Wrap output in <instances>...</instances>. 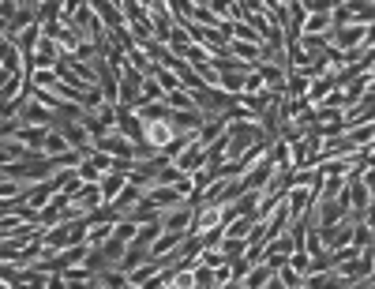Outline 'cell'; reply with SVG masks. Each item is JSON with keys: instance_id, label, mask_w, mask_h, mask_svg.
Returning <instances> with one entry per match:
<instances>
[{"instance_id": "obj_10", "label": "cell", "mask_w": 375, "mask_h": 289, "mask_svg": "<svg viewBox=\"0 0 375 289\" xmlns=\"http://www.w3.org/2000/svg\"><path fill=\"white\" fill-rule=\"evenodd\" d=\"M188 233H192V229H188ZM188 233L184 229H162V233H158V241H154V259H165L169 252H177Z\"/></svg>"}, {"instance_id": "obj_14", "label": "cell", "mask_w": 375, "mask_h": 289, "mask_svg": "<svg viewBox=\"0 0 375 289\" xmlns=\"http://www.w3.org/2000/svg\"><path fill=\"white\" fill-rule=\"evenodd\" d=\"M334 31V11H312L304 23V34H330Z\"/></svg>"}, {"instance_id": "obj_29", "label": "cell", "mask_w": 375, "mask_h": 289, "mask_svg": "<svg viewBox=\"0 0 375 289\" xmlns=\"http://www.w3.org/2000/svg\"><path fill=\"white\" fill-rule=\"evenodd\" d=\"M304 8H308V16H312V11H334L338 0H304Z\"/></svg>"}, {"instance_id": "obj_1", "label": "cell", "mask_w": 375, "mask_h": 289, "mask_svg": "<svg viewBox=\"0 0 375 289\" xmlns=\"http://www.w3.org/2000/svg\"><path fill=\"white\" fill-rule=\"evenodd\" d=\"M371 31H375L371 23H334V31H330L327 38H330L338 49L353 53V49H360V45L371 42Z\"/></svg>"}, {"instance_id": "obj_22", "label": "cell", "mask_w": 375, "mask_h": 289, "mask_svg": "<svg viewBox=\"0 0 375 289\" xmlns=\"http://www.w3.org/2000/svg\"><path fill=\"white\" fill-rule=\"evenodd\" d=\"M165 102L173 105V109H199V105H195V98H192V90H188V87L169 90V94H165Z\"/></svg>"}, {"instance_id": "obj_24", "label": "cell", "mask_w": 375, "mask_h": 289, "mask_svg": "<svg viewBox=\"0 0 375 289\" xmlns=\"http://www.w3.org/2000/svg\"><path fill=\"white\" fill-rule=\"evenodd\" d=\"M169 4V11L177 16V23H192V16H195V4L192 0H165Z\"/></svg>"}, {"instance_id": "obj_28", "label": "cell", "mask_w": 375, "mask_h": 289, "mask_svg": "<svg viewBox=\"0 0 375 289\" xmlns=\"http://www.w3.org/2000/svg\"><path fill=\"white\" fill-rule=\"evenodd\" d=\"M289 267H293V271H300V274H308V271H312V256H308L304 248H297V252L289 256Z\"/></svg>"}, {"instance_id": "obj_23", "label": "cell", "mask_w": 375, "mask_h": 289, "mask_svg": "<svg viewBox=\"0 0 375 289\" xmlns=\"http://www.w3.org/2000/svg\"><path fill=\"white\" fill-rule=\"evenodd\" d=\"M229 31H233V38H240V42H263L259 31H256V26H251L248 19H233Z\"/></svg>"}, {"instance_id": "obj_6", "label": "cell", "mask_w": 375, "mask_h": 289, "mask_svg": "<svg viewBox=\"0 0 375 289\" xmlns=\"http://www.w3.org/2000/svg\"><path fill=\"white\" fill-rule=\"evenodd\" d=\"M203 121H207V113H203V109H173V116H169V124L177 128L180 136H195Z\"/></svg>"}, {"instance_id": "obj_18", "label": "cell", "mask_w": 375, "mask_h": 289, "mask_svg": "<svg viewBox=\"0 0 375 289\" xmlns=\"http://www.w3.org/2000/svg\"><path fill=\"white\" fill-rule=\"evenodd\" d=\"M251 226H256V218H251V214H240V218L229 222V226H222V233H225V236H240V241H248Z\"/></svg>"}, {"instance_id": "obj_26", "label": "cell", "mask_w": 375, "mask_h": 289, "mask_svg": "<svg viewBox=\"0 0 375 289\" xmlns=\"http://www.w3.org/2000/svg\"><path fill=\"white\" fill-rule=\"evenodd\" d=\"M210 11H214V16H222V19H237V0H210V4H207Z\"/></svg>"}, {"instance_id": "obj_17", "label": "cell", "mask_w": 375, "mask_h": 289, "mask_svg": "<svg viewBox=\"0 0 375 289\" xmlns=\"http://www.w3.org/2000/svg\"><path fill=\"white\" fill-rule=\"evenodd\" d=\"M173 53H184L188 45H192V31H188V23H177V26H173V31H169V42H165Z\"/></svg>"}, {"instance_id": "obj_2", "label": "cell", "mask_w": 375, "mask_h": 289, "mask_svg": "<svg viewBox=\"0 0 375 289\" xmlns=\"http://www.w3.org/2000/svg\"><path fill=\"white\" fill-rule=\"evenodd\" d=\"M345 131V109H330V105H315V121H312V136L330 139Z\"/></svg>"}, {"instance_id": "obj_27", "label": "cell", "mask_w": 375, "mask_h": 289, "mask_svg": "<svg viewBox=\"0 0 375 289\" xmlns=\"http://www.w3.org/2000/svg\"><path fill=\"white\" fill-rule=\"evenodd\" d=\"M154 75H158V83L165 87V94H169V90H177V87H184V83H180V75H177V72H169V68H162V64H158V72H154Z\"/></svg>"}, {"instance_id": "obj_4", "label": "cell", "mask_w": 375, "mask_h": 289, "mask_svg": "<svg viewBox=\"0 0 375 289\" xmlns=\"http://www.w3.org/2000/svg\"><path fill=\"white\" fill-rule=\"evenodd\" d=\"M19 116H23L26 124H34V128H53V124H57V109H53V105H45L38 94L23 105V109H19Z\"/></svg>"}, {"instance_id": "obj_20", "label": "cell", "mask_w": 375, "mask_h": 289, "mask_svg": "<svg viewBox=\"0 0 375 289\" xmlns=\"http://www.w3.org/2000/svg\"><path fill=\"white\" fill-rule=\"evenodd\" d=\"M165 98V87L158 83V75H146L143 79V90H139V105L143 102H162Z\"/></svg>"}, {"instance_id": "obj_11", "label": "cell", "mask_w": 375, "mask_h": 289, "mask_svg": "<svg viewBox=\"0 0 375 289\" xmlns=\"http://www.w3.org/2000/svg\"><path fill=\"white\" fill-rule=\"evenodd\" d=\"M162 267H165V259H146V263H139V267L128 271V278H131V285H151Z\"/></svg>"}, {"instance_id": "obj_21", "label": "cell", "mask_w": 375, "mask_h": 289, "mask_svg": "<svg viewBox=\"0 0 375 289\" xmlns=\"http://www.w3.org/2000/svg\"><path fill=\"white\" fill-rule=\"evenodd\" d=\"M218 285V267H207V263L195 259V289H214Z\"/></svg>"}, {"instance_id": "obj_13", "label": "cell", "mask_w": 375, "mask_h": 289, "mask_svg": "<svg viewBox=\"0 0 375 289\" xmlns=\"http://www.w3.org/2000/svg\"><path fill=\"white\" fill-rule=\"evenodd\" d=\"M229 53H233V57H240L244 64H259L263 42H240V38H229Z\"/></svg>"}, {"instance_id": "obj_15", "label": "cell", "mask_w": 375, "mask_h": 289, "mask_svg": "<svg viewBox=\"0 0 375 289\" xmlns=\"http://www.w3.org/2000/svg\"><path fill=\"white\" fill-rule=\"evenodd\" d=\"M334 87H338V79H334V75H315V79H312V90H308V102L319 105V102H323Z\"/></svg>"}, {"instance_id": "obj_12", "label": "cell", "mask_w": 375, "mask_h": 289, "mask_svg": "<svg viewBox=\"0 0 375 289\" xmlns=\"http://www.w3.org/2000/svg\"><path fill=\"white\" fill-rule=\"evenodd\" d=\"M136 113H139V121H169L173 105L165 98L162 102H143V105H136Z\"/></svg>"}, {"instance_id": "obj_19", "label": "cell", "mask_w": 375, "mask_h": 289, "mask_svg": "<svg viewBox=\"0 0 375 289\" xmlns=\"http://www.w3.org/2000/svg\"><path fill=\"white\" fill-rule=\"evenodd\" d=\"M251 68H233V72H222V90H229V94H240L244 90V79H248Z\"/></svg>"}, {"instance_id": "obj_3", "label": "cell", "mask_w": 375, "mask_h": 289, "mask_svg": "<svg viewBox=\"0 0 375 289\" xmlns=\"http://www.w3.org/2000/svg\"><path fill=\"white\" fill-rule=\"evenodd\" d=\"M173 162H177V165L184 169V173H195V169H203V165L210 162V151H207L195 136H192V139H188L184 147H180V154L173 158Z\"/></svg>"}, {"instance_id": "obj_25", "label": "cell", "mask_w": 375, "mask_h": 289, "mask_svg": "<svg viewBox=\"0 0 375 289\" xmlns=\"http://www.w3.org/2000/svg\"><path fill=\"white\" fill-rule=\"evenodd\" d=\"M64 16V0H45L42 8H38V23H53Z\"/></svg>"}, {"instance_id": "obj_7", "label": "cell", "mask_w": 375, "mask_h": 289, "mask_svg": "<svg viewBox=\"0 0 375 289\" xmlns=\"http://www.w3.org/2000/svg\"><path fill=\"white\" fill-rule=\"evenodd\" d=\"M105 203V195H102V180L98 184H83L75 195H72V207L79 210V214H90L94 207H102Z\"/></svg>"}, {"instance_id": "obj_5", "label": "cell", "mask_w": 375, "mask_h": 289, "mask_svg": "<svg viewBox=\"0 0 375 289\" xmlns=\"http://www.w3.org/2000/svg\"><path fill=\"white\" fill-rule=\"evenodd\" d=\"M225 131H229V116H225V113H207V121L199 124L195 139L203 143V147H210V143H218Z\"/></svg>"}, {"instance_id": "obj_9", "label": "cell", "mask_w": 375, "mask_h": 289, "mask_svg": "<svg viewBox=\"0 0 375 289\" xmlns=\"http://www.w3.org/2000/svg\"><path fill=\"white\" fill-rule=\"evenodd\" d=\"M162 214H165V207H158V203L151 200V195H143V200H139L136 207H131L124 218H131V222H136V226H143V222H158Z\"/></svg>"}, {"instance_id": "obj_8", "label": "cell", "mask_w": 375, "mask_h": 289, "mask_svg": "<svg viewBox=\"0 0 375 289\" xmlns=\"http://www.w3.org/2000/svg\"><path fill=\"white\" fill-rule=\"evenodd\" d=\"M60 57H64V49L53 42L49 34H42V42H38V49H34V57H31V60L38 64V68H57Z\"/></svg>"}, {"instance_id": "obj_16", "label": "cell", "mask_w": 375, "mask_h": 289, "mask_svg": "<svg viewBox=\"0 0 375 289\" xmlns=\"http://www.w3.org/2000/svg\"><path fill=\"white\" fill-rule=\"evenodd\" d=\"M345 192V173H323V188H319V200H338Z\"/></svg>"}]
</instances>
